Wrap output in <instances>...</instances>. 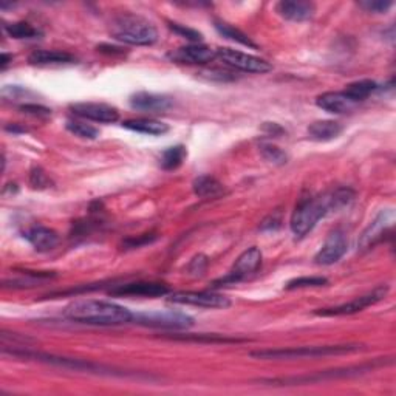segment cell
<instances>
[{"label":"cell","mask_w":396,"mask_h":396,"mask_svg":"<svg viewBox=\"0 0 396 396\" xmlns=\"http://www.w3.org/2000/svg\"><path fill=\"white\" fill-rule=\"evenodd\" d=\"M64 315L74 322L107 327L129 324L133 319V313L127 310L125 306L106 301H95V299L71 302L65 306Z\"/></svg>","instance_id":"obj_1"},{"label":"cell","mask_w":396,"mask_h":396,"mask_svg":"<svg viewBox=\"0 0 396 396\" xmlns=\"http://www.w3.org/2000/svg\"><path fill=\"white\" fill-rule=\"evenodd\" d=\"M110 33L116 41L129 46L147 47L158 41V29L152 22L133 13H123L111 20Z\"/></svg>","instance_id":"obj_2"},{"label":"cell","mask_w":396,"mask_h":396,"mask_svg":"<svg viewBox=\"0 0 396 396\" xmlns=\"http://www.w3.org/2000/svg\"><path fill=\"white\" fill-rule=\"evenodd\" d=\"M333 211H336V209L332 200V193H325V196L316 198H303L296 206L293 215H291V231H293L296 237L302 238L315 229L320 219H324L328 212Z\"/></svg>","instance_id":"obj_3"},{"label":"cell","mask_w":396,"mask_h":396,"mask_svg":"<svg viewBox=\"0 0 396 396\" xmlns=\"http://www.w3.org/2000/svg\"><path fill=\"white\" fill-rule=\"evenodd\" d=\"M360 343H342V346H316V347H297L279 350H259L252 351V357L259 360H301V357H320L333 355H348L360 351Z\"/></svg>","instance_id":"obj_4"},{"label":"cell","mask_w":396,"mask_h":396,"mask_svg":"<svg viewBox=\"0 0 396 396\" xmlns=\"http://www.w3.org/2000/svg\"><path fill=\"white\" fill-rule=\"evenodd\" d=\"M384 364L383 361L371 362L365 365H356V367H348L342 370H328V371H319L316 375H303V376H291V378H274V379H261V383L271 384V385H297V384H311L319 383V381L327 379H336V378H348L362 375L365 371H370L378 365Z\"/></svg>","instance_id":"obj_5"},{"label":"cell","mask_w":396,"mask_h":396,"mask_svg":"<svg viewBox=\"0 0 396 396\" xmlns=\"http://www.w3.org/2000/svg\"><path fill=\"white\" fill-rule=\"evenodd\" d=\"M132 320L139 325L164 328V330H186V328H191L193 325V318L180 311L137 313V315H133Z\"/></svg>","instance_id":"obj_6"},{"label":"cell","mask_w":396,"mask_h":396,"mask_svg":"<svg viewBox=\"0 0 396 396\" xmlns=\"http://www.w3.org/2000/svg\"><path fill=\"white\" fill-rule=\"evenodd\" d=\"M387 293H388V287L387 285H379L373 291H370V293L356 297V299H353V301H350L347 303L332 306V308H320V310L316 311V315L324 316V318L356 315V313L364 311L365 308H369V306L383 301V299L387 296Z\"/></svg>","instance_id":"obj_7"},{"label":"cell","mask_w":396,"mask_h":396,"mask_svg":"<svg viewBox=\"0 0 396 396\" xmlns=\"http://www.w3.org/2000/svg\"><path fill=\"white\" fill-rule=\"evenodd\" d=\"M261 265V251L257 246H252L243 251L240 256L237 257L235 264L231 268V271L221 278L220 280L215 282V285H231V283H238L250 278L251 274L256 273Z\"/></svg>","instance_id":"obj_8"},{"label":"cell","mask_w":396,"mask_h":396,"mask_svg":"<svg viewBox=\"0 0 396 396\" xmlns=\"http://www.w3.org/2000/svg\"><path fill=\"white\" fill-rule=\"evenodd\" d=\"M169 302L180 305H192L200 308H229L231 299L209 291H178L169 296Z\"/></svg>","instance_id":"obj_9"},{"label":"cell","mask_w":396,"mask_h":396,"mask_svg":"<svg viewBox=\"0 0 396 396\" xmlns=\"http://www.w3.org/2000/svg\"><path fill=\"white\" fill-rule=\"evenodd\" d=\"M217 56L223 59V62L234 67L237 70H242L246 73H259L264 74L273 70V65L265 61V59L257 57L254 55L243 53V51L233 50V48H219L217 50Z\"/></svg>","instance_id":"obj_10"},{"label":"cell","mask_w":396,"mask_h":396,"mask_svg":"<svg viewBox=\"0 0 396 396\" xmlns=\"http://www.w3.org/2000/svg\"><path fill=\"white\" fill-rule=\"evenodd\" d=\"M70 110L74 115L84 119H90L95 123L102 124H114L119 119V111L102 102H76L71 104Z\"/></svg>","instance_id":"obj_11"},{"label":"cell","mask_w":396,"mask_h":396,"mask_svg":"<svg viewBox=\"0 0 396 396\" xmlns=\"http://www.w3.org/2000/svg\"><path fill=\"white\" fill-rule=\"evenodd\" d=\"M347 248L348 243L346 234H343L341 229H334L333 233L328 234L322 248H320L315 256V261L318 265H333L343 257V254L347 252Z\"/></svg>","instance_id":"obj_12"},{"label":"cell","mask_w":396,"mask_h":396,"mask_svg":"<svg viewBox=\"0 0 396 396\" xmlns=\"http://www.w3.org/2000/svg\"><path fill=\"white\" fill-rule=\"evenodd\" d=\"M116 297H161L169 294V287L158 282H132L110 289Z\"/></svg>","instance_id":"obj_13"},{"label":"cell","mask_w":396,"mask_h":396,"mask_svg":"<svg viewBox=\"0 0 396 396\" xmlns=\"http://www.w3.org/2000/svg\"><path fill=\"white\" fill-rule=\"evenodd\" d=\"M217 56V50L209 48L203 43H192L172 51L169 57L172 61L180 64H207L214 61Z\"/></svg>","instance_id":"obj_14"},{"label":"cell","mask_w":396,"mask_h":396,"mask_svg":"<svg viewBox=\"0 0 396 396\" xmlns=\"http://www.w3.org/2000/svg\"><path fill=\"white\" fill-rule=\"evenodd\" d=\"M316 106L328 111V114L342 115L355 110L357 104L355 101H351L343 92H327L318 96Z\"/></svg>","instance_id":"obj_15"},{"label":"cell","mask_w":396,"mask_h":396,"mask_svg":"<svg viewBox=\"0 0 396 396\" xmlns=\"http://www.w3.org/2000/svg\"><path fill=\"white\" fill-rule=\"evenodd\" d=\"M275 10L282 18L293 22H303L313 18L316 11L315 4L305 2V0H287V2H279Z\"/></svg>","instance_id":"obj_16"},{"label":"cell","mask_w":396,"mask_h":396,"mask_svg":"<svg viewBox=\"0 0 396 396\" xmlns=\"http://www.w3.org/2000/svg\"><path fill=\"white\" fill-rule=\"evenodd\" d=\"M130 106L144 111H164L172 107V100L164 95L138 92L130 96Z\"/></svg>","instance_id":"obj_17"},{"label":"cell","mask_w":396,"mask_h":396,"mask_svg":"<svg viewBox=\"0 0 396 396\" xmlns=\"http://www.w3.org/2000/svg\"><path fill=\"white\" fill-rule=\"evenodd\" d=\"M24 237L37 251H50L59 243V235L56 231L41 225L29 228Z\"/></svg>","instance_id":"obj_18"},{"label":"cell","mask_w":396,"mask_h":396,"mask_svg":"<svg viewBox=\"0 0 396 396\" xmlns=\"http://www.w3.org/2000/svg\"><path fill=\"white\" fill-rule=\"evenodd\" d=\"M28 62L33 65H65L76 62V57L59 50H36L28 56Z\"/></svg>","instance_id":"obj_19"},{"label":"cell","mask_w":396,"mask_h":396,"mask_svg":"<svg viewBox=\"0 0 396 396\" xmlns=\"http://www.w3.org/2000/svg\"><path fill=\"white\" fill-rule=\"evenodd\" d=\"M123 127L132 132L143 133V135H152V137H160L169 132V125L166 123L156 121V119H151V118L127 119V121L123 123Z\"/></svg>","instance_id":"obj_20"},{"label":"cell","mask_w":396,"mask_h":396,"mask_svg":"<svg viewBox=\"0 0 396 396\" xmlns=\"http://www.w3.org/2000/svg\"><path fill=\"white\" fill-rule=\"evenodd\" d=\"M392 214L390 212H381L375 220H373L371 225L364 231L361 238H360V248L361 250H369L375 245L378 240H381L384 235V231L388 220H390Z\"/></svg>","instance_id":"obj_21"},{"label":"cell","mask_w":396,"mask_h":396,"mask_svg":"<svg viewBox=\"0 0 396 396\" xmlns=\"http://www.w3.org/2000/svg\"><path fill=\"white\" fill-rule=\"evenodd\" d=\"M343 127L336 121H316L308 127V135L315 141H332L338 138Z\"/></svg>","instance_id":"obj_22"},{"label":"cell","mask_w":396,"mask_h":396,"mask_svg":"<svg viewBox=\"0 0 396 396\" xmlns=\"http://www.w3.org/2000/svg\"><path fill=\"white\" fill-rule=\"evenodd\" d=\"M193 193L201 198L217 197L223 193V184L211 175H200L192 183Z\"/></svg>","instance_id":"obj_23"},{"label":"cell","mask_w":396,"mask_h":396,"mask_svg":"<svg viewBox=\"0 0 396 396\" xmlns=\"http://www.w3.org/2000/svg\"><path fill=\"white\" fill-rule=\"evenodd\" d=\"M55 274L50 273H34V271H24L20 273L18 278L10 279V280H4V287H11V288H29V287H36L37 283L50 280L53 278Z\"/></svg>","instance_id":"obj_24"},{"label":"cell","mask_w":396,"mask_h":396,"mask_svg":"<svg viewBox=\"0 0 396 396\" xmlns=\"http://www.w3.org/2000/svg\"><path fill=\"white\" fill-rule=\"evenodd\" d=\"M378 88L376 82L371 81V79H361V81H356V82H351L346 87V93L351 101H355L356 104H360L361 101L367 100L369 96L375 92Z\"/></svg>","instance_id":"obj_25"},{"label":"cell","mask_w":396,"mask_h":396,"mask_svg":"<svg viewBox=\"0 0 396 396\" xmlns=\"http://www.w3.org/2000/svg\"><path fill=\"white\" fill-rule=\"evenodd\" d=\"M215 29L223 37H226V39H229V41L240 43V46H245V47H248V48H257V43L252 42V39H251L248 34L243 33L242 29H238V28H235L233 25L226 24V22L215 20Z\"/></svg>","instance_id":"obj_26"},{"label":"cell","mask_w":396,"mask_h":396,"mask_svg":"<svg viewBox=\"0 0 396 396\" xmlns=\"http://www.w3.org/2000/svg\"><path fill=\"white\" fill-rule=\"evenodd\" d=\"M186 156H188V151H186L184 146L178 144L174 147H169L163 152L161 166L166 170H174L182 166L183 161L186 160Z\"/></svg>","instance_id":"obj_27"},{"label":"cell","mask_w":396,"mask_h":396,"mask_svg":"<svg viewBox=\"0 0 396 396\" xmlns=\"http://www.w3.org/2000/svg\"><path fill=\"white\" fill-rule=\"evenodd\" d=\"M5 32L8 36L14 37V39H37L41 37L42 33L39 29L29 25L28 22H14V24H6Z\"/></svg>","instance_id":"obj_28"},{"label":"cell","mask_w":396,"mask_h":396,"mask_svg":"<svg viewBox=\"0 0 396 396\" xmlns=\"http://www.w3.org/2000/svg\"><path fill=\"white\" fill-rule=\"evenodd\" d=\"M67 129L76 137L84 139H96L100 137V130L96 127L82 121H67Z\"/></svg>","instance_id":"obj_29"},{"label":"cell","mask_w":396,"mask_h":396,"mask_svg":"<svg viewBox=\"0 0 396 396\" xmlns=\"http://www.w3.org/2000/svg\"><path fill=\"white\" fill-rule=\"evenodd\" d=\"M328 283L327 278L322 275H311V278H296L293 280H289L285 288L287 289H299V288H315V287H324Z\"/></svg>","instance_id":"obj_30"},{"label":"cell","mask_w":396,"mask_h":396,"mask_svg":"<svg viewBox=\"0 0 396 396\" xmlns=\"http://www.w3.org/2000/svg\"><path fill=\"white\" fill-rule=\"evenodd\" d=\"M260 152L261 155H264L265 160L274 163V164H285L288 160V155L283 152L282 149H279L278 146H273V144H261Z\"/></svg>","instance_id":"obj_31"},{"label":"cell","mask_w":396,"mask_h":396,"mask_svg":"<svg viewBox=\"0 0 396 396\" xmlns=\"http://www.w3.org/2000/svg\"><path fill=\"white\" fill-rule=\"evenodd\" d=\"M29 184H32L34 189H46L50 188L53 183H51L47 172L42 168H33L32 172H29Z\"/></svg>","instance_id":"obj_32"},{"label":"cell","mask_w":396,"mask_h":396,"mask_svg":"<svg viewBox=\"0 0 396 396\" xmlns=\"http://www.w3.org/2000/svg\"><path fill=\"white\" fill-rule=\"evenodd\" d=\"M169 28L174 33H177L178 36H182V37H184V39H188L191 42L198 43V42H201V39H203V37H201V34L197 32V29H192V28L186 27V25L175 24V22H169Z\"/></svg>","instance_id":"obj_33"},{"label":"cell","mask_w":396,"mask_h":396,"mask_svg":"<svg viewBox=\"0 0 396 396\" xmlns=\"http://www.w3.org/2000/svg\"><path fill=\"white\" fill-rule=\"evenodd\" d=\"M360 6L371 13H385L392 8L393 2L390 0H364V2H360Z\"/></svg>","instance_id":"obj_34"},{"label":"cell","mask_w":396,"mask_h":396,"mask_svg":"<svg viewBox=\"0 0 396 396\" xmlns=\"http://www.w3.org/2000/svg\"><path fill=\"white\" fill-rule=\"evenodd\" d=\"M20 110L27 115H33V116H39V118H47L51 115L50 109L43 107V106H37V104H24V106H20Z\"/></svg>","instance_id":"obj_35"},{"label":"cell","mask_w":396,"mask_h":396,"mask_svg":"<svg viewBox=\"0 0 396 396\" xmlns=\"http://www.w3.org/2000/svg\"><path fill=\"white\" fill-rule=\"evenodd\" d=\"M206 266H207V259L205 256H198V257H196V259L191 261L189 271L192 274H196V275H201V274L205 273Z\"/></svg>","instance_id":"obj_36"},{"label":"cell","mask_w":396,"mask_h":396,"mask_svg":"<svg viewBox=\"0 0 396 396\" xmlns=\"http://www.w3.org/2000/svg\"><path fill=\"white\" fill-rule=\"evenodd\" d=\"M156 238L155 234H146V235H139L138 238H130V240H127L124 245L127 248H138L141 245H146V243H151Z\"/></svg>","instance_id":"obj_37"},{"label":"cell","mask_w":396,"mask_h":396,"mask_svg":"<svg viewBox=\"0 0 396 396\" xmlns=\"http://www.w3.org/2000/svg\"><path fill=\"white\" fill-rule=\"evenodd\" d=\"M5 129L8 130V132H13V133H20V132H25V130H27V129H20V127H18L16 124H13V125H6Z\"/></svg>","instance_id":"obj_38"},{"label":"cell","mask_w":396,"mask_h":396,"mask_svg":"<svg viewBox=\"0 0 396 396\" xmlns=\"http://www.w3.org/2000/svg\"><path fill=\"white\" fill-rule=\"evenodd\" d=\"M8 59H10L8 55H2V67H4V69H5V65L8 64Z\"/></svg>","instance_id":"obj_39"}]
</instances>
